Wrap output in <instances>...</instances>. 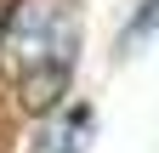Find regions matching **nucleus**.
Returning <instances> with one entry per match:
<instances>
[{
    "label": "nucleus",
    "instance_id": "nucleus-3",
    "mask_svg": "<svg viewBox=\"0 0 159 153\" xmlns=\"http://www.w3.org/2000/svg\"><path fill=\"white\" fill-rule=\"evenodd\" d=\"M153 28H159V0H142L136 17L125 23V34H119V51H136V40H148Z\"/></svg>",
    "mask_w": 159,
    "mask_h": 153
},
{
    "label": "nucleus",
    "instance_id": "nucleus-2",
    "mask_svg": "<svg viewBox=\"0 0 159 153\" xmlns=\"http://www.w3.org/2000/svg\"><path fill=\"white\" fill-rule=\"evenodd\" d=\"M91 136V108L74 102V108H51V125L40 130V147L34 153H80Z\"/></svg>",
    "mask_w": 159,
    "mask_h": 153
},
{
    "label": "nucleus",
    "instance_id": "nucleus-1",
    "mask_svg": "<svg viewBox=\"0 0 159 153\" xmlns=\"http://www.w3.org/2000/svg\"><path fill=\"white\" fill-rule=\"evenodd\" d=\"M80 68V6L74 0H11L0 11V80L17 108H63Z\"/></svg>",
    "mask_w": 159,
    "mask_h": 153
}]
</instances>
